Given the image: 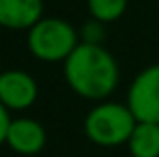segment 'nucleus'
<instances>
[{
	"mask_svg": "<svg viewBox=\"0 0 159 157\" xmlns=\"http://www.w3.org/2000/svg\"><path fill=\"white\" fill-rule=\"evenodd\" d=\"M0 99L6 109H26L36 99V83L24 71H6L0 77Z\"/></svg>",
	"mask_w": 159,
	"mask_h": 157,
	"instance_id": "obj_5",
	"label": "nucleus"
},
{
	"mask_svg": "<svg viewBox=\"0 0 159 157\" xmlns=\"http://www.w3.org/2000/svg\"><path fill=\"white\" fill-rule=\"evenodd\" d=\"M28 47L43 61L69 59V55L77 48V32L66 20L44 18L30 28Z\"/></svg>",
	"mask_w": 159,
	"mask_h": 157,
	"instance_id": "obj_3",
	"label": "nucleus"
},
{
	"mask_svg": "<svg viewBox=\"0 0 159 157\" xmlns=\"http://www.w3.org/2000/svg\"><path fill=\"white\" fill-rule=\"evenodd\" d=\"M129 109L137 123L159 125V65L141 71L129 89Z\"/></svg>",
	"mask_w": 159,
	"mask_h": 157,
	"instance_id": "obj_4",
	"label": "nucleus"
},
{
	"mask_svg": "<svg viewBox=\"0 0 159 157\" xmlns=\"http://www.w3.org/2000/svg\"><path fill=\"white\" fill-rule=\"evenodd\" d=\"M47 141V133H44L43 125L32 119H16L12 121V127L8 131L6 143L16 151V153L32 155L39 153L44 147Z\"/></svg>",
	"mask_w": 159,
	"mask_h": 157,
	"instance_id": "obj_6",
	"label": "nucleus"
},
{
	"mask_svg": "<svg viewBox=\"0 0 159 157\" xmlns=\"http://www.w3.org/2000/svg\"><path fill=\"white\" fill-rule=\"evenodd\" d=\"M43 12L40 0H0V22L10 28L34 26Z\"/></svg>",
	"mask_w": 159,
	"mask_h": 157,
	"instance_id": "obj_7",
	"label": "nucleus"
},
{
	"mask_svg": "<svg viewBox=\"0 0 159 157\" xmlns=\"http://www.w3.org/2000/svg\"><path fill=\"white\" fill-rule=\"evenodd\" d=\"M129 149L133 157H159V125L157 123H137Z\"/></svg>",
	"mask_w": 159,
	"mask_h": 157,
	"instance_id": "obj_8",
	"label": "nucleus"
},
{
	"mask_svg": "<svg viewBox=\"0 0 159 157\" xmlns=\"http://www.w3.org/2000/svg\"><path fill=\"white\" fill-rule=\"evenodd\" d=\"M127 0H89L91 14L97 20H115L123 14Z\"/></svg>",
	"mask_w": 159,
	"mask_h": 157,
	"instance_id": "obj_9",
	"label": "nucleus"
},
{
	"mask_svg": "<svg viewBox=\"0 0 159 157\" xmlns=\"http://www.w3.org/2000/svg\"><path fill=\"white\" fill-rule=\"evenodd\" d=\"M137 127V119L131 109L119 103H103L95 107L85 119V131L97 145H121L129 141Z\"/></svg>",
	"mask_w": 159,
	"mask_h": 157,
	"instance_id": "obj_2",
	"label": "nucleus"
},
{
	"mask_svg": "<svg viewBox=\"0 0 159 157\" xmlns=\"http://www.w3.org/2000/svg\"><path fill=\"white\" fill-rule=\"evenodd\" d=\"M65 75L69 85L79 95L89 99L107 97L117 87V63L103 47L95 43L77 44L65 63Z\"/></svg>",
	"mask_w": 159,
	"mask_h": 157,
	"instance_id": "obj_1",
	"label": "nucleus"
},
{
	"mask_svg": "<svg viewBox=\"0 0 159 157\" xmlns=\"http://www.w3.org/2000/svg\"><path fill=\"white\" fill-rule=\"evenodd\" d=\"M10 127H12V121H10V117H8V109L2 105L0 107V139H2V141H6Z\"/></svg>",
	"mask_w": 159,
	"mask_h": 157,
	"instance_id": "obj_10",
	"label": "nucleus"
}]
</instances>
